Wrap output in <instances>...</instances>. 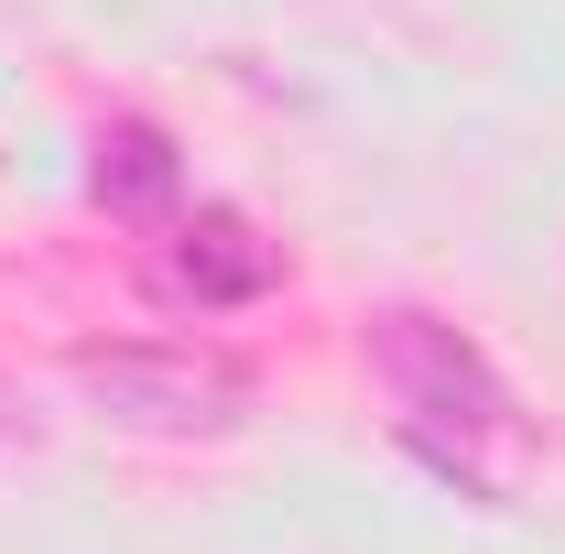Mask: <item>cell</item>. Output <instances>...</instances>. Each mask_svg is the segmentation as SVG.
Segmentation results:
<instances>
[{"label":"cell","instance_id":"3","mask_svg":"<svg viewBox=\"0 0 565 554\" xmlns=\"http://www.w3.org/2000/svg\"><path fill=\"white\" fill-rule=\"evenodd\" d=\"M273 239L250 228L239 207H196L174 217V239H163V262H152V294L163 305H196V316H217V305H250V294H273Z\"/></svg>","mask_w":565,"mask_h":554},{"label":"cell","instance_id":"5","mask_svg":"<svg viewBox=\"0 0 565 554\" xmlns=\"http://www.w3.org/2000/svg\"><path fill=\"white\" fill-rule=\"evenodd\" d=\"M0 435H22V403H11V392H0Z\"/></svg>","mask_w":565,"mask_h":554},{"label":"cell","instance_id":"1","mask_svg":"<svg viewBox=\"0 0 565 554\" xmlns=\"http://www.w3.org/2000/svg\"><path fill=\"white\" fill-rule=\"evenodd\" d=\"M370 359H381V381L403 392L414 435H511V381H500L446 316L381 305V316H370Z\"/></svg>","mask_w":565,"mask_h":554},{"label":"cell","instance_id":"2","mask_svg":"<svg viewBox=\"0 0 565 554\" xmlns=\"http://www.w3.org/2000/svg\"><path fill=\"white\" fill-rule=\"evenodd\" d=\"M76 392L131 435H228L250 381L196 348H76Z\"/></svg>","mask_w":565,"mask_h":554},{"label":"cell","instance_id":"4","mask_svg":"<svg viewBox=\"0 0 565 554\" xmlns=\"http://www.w3.org/2000/svg\"><path fill=\"white\" fill-rule=\"evenodd\" d=\"M87 196L109 217H131V228H174L185 163H174V141L152 131V120H109V131L87 141Z\"/></svg>","mask_w":565,"mask_h":554}]
</instances>
